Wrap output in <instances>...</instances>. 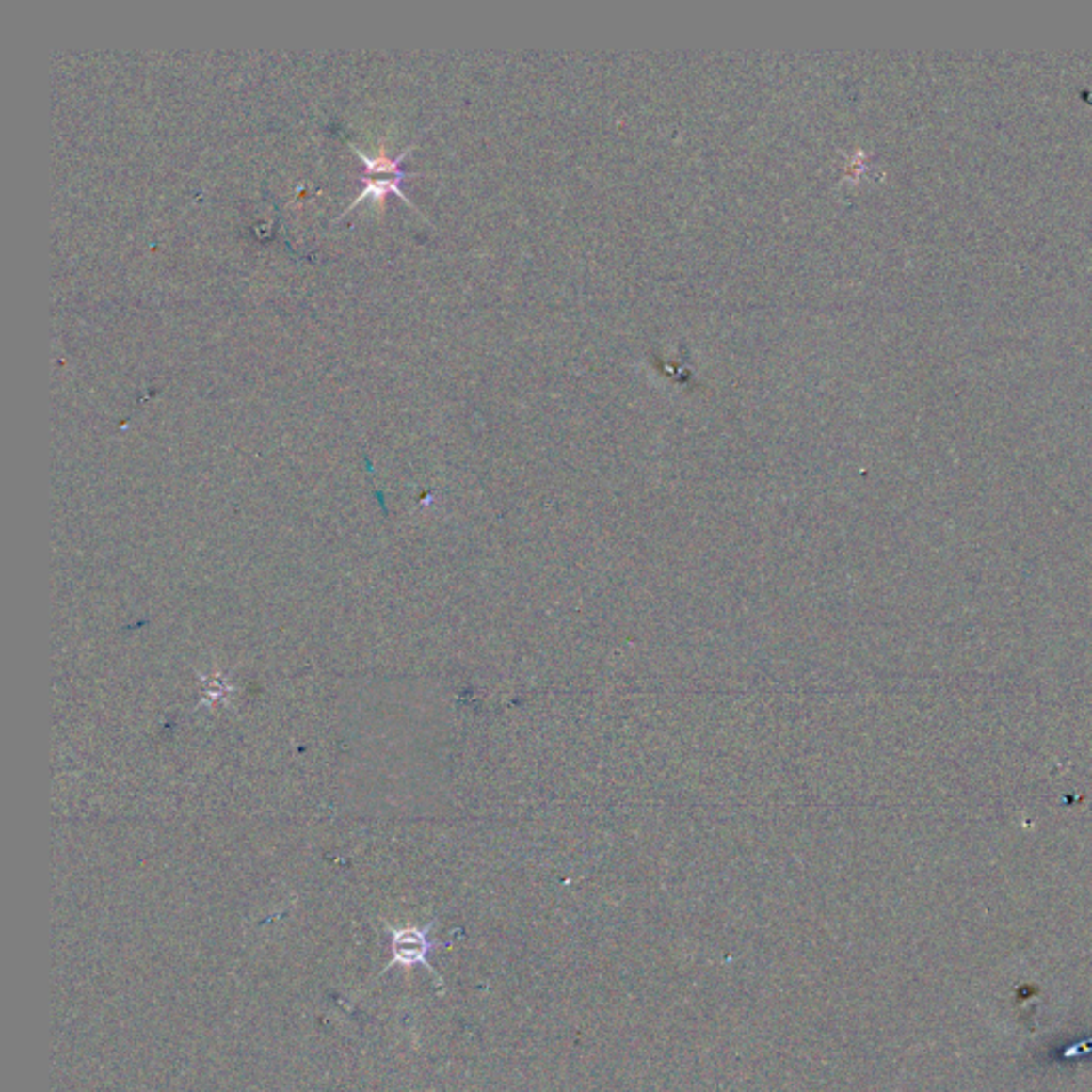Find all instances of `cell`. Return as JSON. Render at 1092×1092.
<instances>
[{
  "mask_svg": "<svg viewBox=\"0 0 1092 1092\" xmlns=\"http://www.w3.org/2000/svg\"><path fill=\"white\" fill-rule=\"evenodd\" d=\"M431 943L427 941V928L425 930H399L393 935V962L399 965H427V954L431 950Z\"/></svg>",
  "mask_w": 1092,
  "mask_h": 1092,
  "instance_id": "6da1fadb",
  "label": "cell"
},
{
  "mask_svg": "<svg viewBox=\"0 0 1092 1092\" xmlns=\"http://www.w3.org/2000/svg\"><path fill=\"white\" fill-rule=\"evenodd\" d=\"M406 178H408V173H404V171L397 173V175H389V178H369V175H365V178H363L365 188L359 192L357 199L352 201V205L344 214H348L352 210V207L359 205V201H363L367 197H374L376 201H378V203H382L384 195H389V192H395V195H399L401 199H404L410 207H414V210H416V205L412 203V201H410V197H406L404 192H401V188H399L401 180H406Z\"/></svg>",
  "mask_w": 1092,
  "mask_h": 1092,
  "instance_id": "7a4b0ae2",
  "label": "cell"
},
{
  "mask_svg": "<svg viewBox=\"0 0 1092 1092\" xmlns=\"http://www.w3.org/2000/svg\"><path fill=\"white\" fill-rule=\"evenodd\" d=\"M350 148L355 150V152H357V156H359V158L363 160V163H365V167H367V173H369V178H372V175H378V173H389V175H397V173H401L399 163H401V160L406 158V154H410V150H412V146H408L404 152H401V154H397L395 158H393V156H387V154H380V156H367L363 150H359V148L355 146V143H350Z\"/></svg>",
  "mask_w": 1092,
  "mask_h": 1092,
  "instance_id": "3957f363",
  "label": "cell"
}]
</instances>
